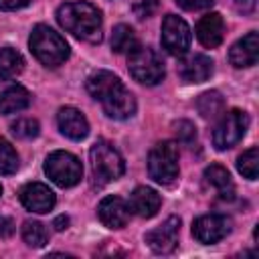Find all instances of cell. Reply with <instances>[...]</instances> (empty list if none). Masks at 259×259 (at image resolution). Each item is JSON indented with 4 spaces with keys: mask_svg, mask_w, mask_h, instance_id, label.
Masks as SVG:
<instances>
[{
    "mask_svg": "<svg viewBox=\"0 0 259 259\" xmlns=\"http://www.w3.org/2000/svg\"><path fill=\"white\" fill-rule=\"evenodd\" d=\"M204 180L219 192L221 198H233L235 194V184L231 180V174L227 168H223L221 164H210L204 170Z\"/></svg>",
    "mask_w": 259,
    "mask_h": 259,
    "instance_id": "obj_20",
    "label": "cell"
},
{
    "mask_svg": "<svg viewBox=\"0 0 259 259\" xmlns=\"http://www.w3.org/2000/svg\"><path fill=\"white\" fill-rule=\"evenodd\" d=\"M196 109L204 119H217L225 111V99L219 91H206L196 99Z\"/></svg>",
    "mask_w": 259,
    "mask_h": 259,
    "instance_id": "obj_22",
    "label": "cell"
},
{
    "mask_svg": "<svg viewBox=\"0 0 259 259\" xmlns=\"http://www.w3.org/2000/svg\"><path fill=\"white\" fill-rule=\"evenodd\" d=\"M231 219L225 214H204L192 223V235L202 245H212L231 233Z\"/></svg>",
    "mask_w": 259,
    "mask_h": 259,
    "instance_id": "obj_10",
    "label": "cell"
},
{
    "mask_svg": "<svg viewBox=\"0 0 259 259\" xmlns=\"http://www.w3.org/2000/svg\"><path fill=\"white\" fill-rule=\"evenodd\" d=\"M45 172L47 176L61 188L75 186L83 178V166L77 156L65 150L51 152L45 160Z\"/></svg>",
    "mask_w": 259,
    "mask_h": 259,
    "instance_id": "obj_7",
    "label": "cell"
},
{
    "mask_svg": "<svg viewBox=\"0 0 259 259\" xmlns=\"http://www.w3.org/2000/svg\"><path fill=\"white\" fill-rule=\"evenodd\" d=\"M176 2L184 10H204V8L212 6L214 0H176Z\"/></svg>",
    "mask_w": 259,
    "mask_h": 259,
    "instance_id": "obj_30",
    "label": "cell"
},
{
    "mask_svg": "<svg viewBox=\"0 0 259 259\" xmlns=\"http://www.w3.org/2000/svg\"><path fill=\"white\" fill-rule=\"evenodd\" d=\"M249 2H253V0H249Z\"/></svg>",
    "mask_w": 259,
    "mask_h": 259,
    "instance_id": "obj_35",
    "label": "cell"
},
{
    "mask_svg": "<svg viewBox=\"0 0 259 259\" xmlns=\"http://www.w3.org/2000/svg\"><path fill=\"white\" fill-rule=\"evenodd\" d=\"M127 206H130V212L142 219H152L162 206V196L150 186H136L134 192L130 194Z\"/></svg>",
    "mask_w": 259,
    "mask_h": 259,
    "instance_id": "obj_17",
    "label": "cell"
},
{
    "mask_svg": "<svg viewBox=\"0 0 259 259\" xmlns=\"http://www.w3.org/2000/svg\"><path fill=\"white\" fill-rule=\"evenodd\" d=\"M22 69H24V59L16 49L12 47L0 49V79H12L20 75Z\"/></svg>",
    "mask_w": 259,
    "mask_h": 259,
    "instance_id": "obj_21",
    "label": "cell"
},
{
    "mask_svg": "<svg viewBox=\"0 0 259 259\" xmlns=\"http://www.w3.org/2000/svg\"><path fill=\"white\" fill-rule=\"evenodd\" d=\"M87 91L97 99L111 119H130L136 113V97L121 83V79L109 71H97L87 79Z\"/></svg>",
    "mask_w": 259,
    "mask_h": 259,
    "instance_id": "obj_1",
    "label": "cell"
},
{
    "mask_svg": "<svg viewBox=\"0 0 259 259\" xmlns=\"http://www.w3.org/2000/svg\"><path fill=\"white\" fill-rule=\"evenodd\" d=\"M190 40H192L190 28L180 16L168 14L162 20V47L170 55H174V57L184 55L190 49Z\"/></svg>",
    "mask_w": 259,
    "mask_h": 259,
    "instance_id": "obj_9",
    "label": "cell"
},
{
    "mask_svg": "<svg viewBox=\"0 0 259 259\" xmlns=\"http://www.w3.org/2000/svg\"><path fill=\"white\" fill-rule=\"evenodd\" d=\"M249 127V117L241 109H229L223 113L221 121L212 132V144L217 150H229L239 144Z\"/></svg>",
    "mask_w": 259,
    "mask_h": 259,
    "instance_id": "obj_8",
    "label": "cell"
},
{
    "mask_svg": "<svg viewBox=\"0 0 259 259\" xmlns=\"http://www.w3.org/2000/svg\"><path fill=\"white\" fill-rule=\"evenodd\" d=\"M10 127H12V134H14L16 138H22V140L36 138V136H38V130H40L38 121L32 119V117H20V119H16Z\"/></svg>",
    "mask_w": 259,
    "mask_h": 259,
    "instance_id": "obj_27",
    "label": "cell"
},
{
    "mask_svg": "<svg viewBox=\"0 0 259 259\" xmlns=\"http://www.w3.org/2000/svg\"><path fill=\"white\" fill-rule=\"evenodd\" d=\"M127 69H130V75L142 85H158L166 75L160 55L154 49L140 47V45L130 51Z\"/></svg>",
    "mask_w": 259,
    "mask_h": 259,
    "instance_id": "obj_4",
    "label": "cell"
},
{
    "mask_svg": "<svg viewBox=\"0 0 259 259\" xmlns=\"http://www.w3.org/2000/svg\"><path fill=\"white\" fill-rule=\"evenodd\" d=\"M30 4V0H0V10H18Z\"/></svg>",
    "mask_w": 259,
    "mask_h": 259,
    "instance_id": "obj_32",
    "label": "cell"
},
{
    "mask_svg": "<svg viewBox=\"0 0 259 259\" xmlns=\"http://www.w3.org/2000/svg\"><path fill=\"white\" fill-rule=\"evenodd\" d=\"M178 73L184 83H204L212 75V59L206 55H190L178 65Z\"/></svg>",
    "mask_w": 259,
    "mask_h": 259,
    "instance_id": "obj_19",
    "label": "cell"
},
{
    "mask_svg": "<svg viewBox=\"0 0 259 259\" xmlns=\"http://www.w3.org/2000/svg\"><path fill=\"white\" fill-rule=\"evenodd\" d=\"M134 47H138L134 28L127 24H117L111 32V51L113 53H130Z\"/></svg>",
    "mask_w": 259,
    "mask_h": 259,
    "instance_id": "obj_23",
    "label": "cell"
},
{
    "mask_svg": "<svg viewBox=\"0 0 259 259\" xmlns=\"http://www.w3.org/2000/svg\"><path fill=\"white\" fill-rule=\"evenodd\" d=\"M160 6V0H136L134 2V12L138 18H150Z\"/></svg>",
    "mask_w": 259,
    "mask_h": 259,
    "instance_id": "obj_29",
    "label": "cell"
},
{
    "mask_svg": "<svg viewBox=\"0 0 259 259\" xmlns=\"http://www.w3.org/2000/svg\"><path fill=\"white\" fill-rule=\"evenodd\" d=\"M196 38L200 40L202 47H208V49L219 47L225 38V20H223V16L219 12L204 14L196 24Z\"/></svg>",
    "mask_w": 259,
    "mask_h": 259,
    "instance_id": "obj_18",
    "label": "cell"
},
{
    "mask_svg": "<svg viewBox=\"0 0 259 259\" xmlns=\"http://www.w3.org/2000/svg\"><path fill=\"white\" fill-rule=\"evenodd\" d=\"M57 125H59V130H61L63 136H67L69 140H75V142L87 138V134H89V121H87V117L77 107H71V105L59 109V113H57Z\"/></svg>",
    "mask_w": 259,
    "mask_h": 259,
    "instance_id": "obj_15",
    "label": "cell"
},
{
    "mask_svg": "<svg viewBox=\"0 0 259 259\" xmlns=\"http://www.w3.org/2000/svg\"><path fill=\"white\" fill-rule=\"evenodd\" d=\"M53 227H55L57 231H63V229H67V227H69V217H65V214H59V217L53 221Z\"/></svg>",
    "mask_w": 259,
    "mask_h": 259,
    "instance_id": "obj_33",
    "label": "cell"
},
{
    "mask_svg": "<svg viewBox=\"0 0 259 259\" xmlns=\"http://www.w3.org/2000/svg\"><path fill=\"white\" fill-rule=\"evenodd\" d=\"M55 192L42 182H28L20 188V202L26 210L45 214L55 206Z\"/></svg>",
    "mask_w": 259,
    "mask_h": 259,
    "instance_id": "obj_12",
    "label": "cell"
},
{
    "mask_svg": "<svg viewBox=\"0 0 259 259\" xmlns=\"http://www.w3.org/2000/svg\"><path fill=\"white\" fill-rule=\"evenodd\" d=\"M150 178L158 184H172L178 178V146L176 142H158L148 154Z\"/></svg>",
    "mask_w": 259,
    "mask_h": 259,
    "instance_id": "obj_5",
    "label": "cell"
},
{
    "mask_svg": "<svg viewBox=\"0 0 259 259\" xmlns=\"http://www.w3.org/2000/svg\"><path fill=\"white\" fill-rule=\"evenodd\" d=\"M257 59H259V36L255 30H251L249 34L239 38L229 49V63L237 69L253 67V65H257Z\"/></svg>",
    "mask_w": 259,
    "mask_h": 259,
    "instance_id": "obj_14",
    "label": "cell"
},
{
    "mask_svg": "<svg viewBox=\"0 0 259 259\" xmlns=\"http://www.w3.org/2000/svg\"><path fill=\"white\" fill-rule=\"evenodd\" d=\"M28 47L32 51V55L45 65V67H59L69 59V45L67 40L53 30L47 24H36L30 32L28 38Z\"/></svg>",
    "mask_w": 259,
    "mask_h": 259,
    "instance_id": "obj_3",
    "label": "cell"
},
{
    "mask_svg": "<svg viewBox=\"0 0 259 259\" xmlns=\"http://www.w3.org/2000/svg\"><path fill=\"white\" fill-rule=\"evenodd\" d=\"M30 105V93L16 81L0 79V113H16Z\"/></svg>",
    "mask_w": 259,
    "mask_h": 259,
    "instance_id": "obj_13",
    "label": "cell"
},
{
    "mask_svg": "<svg viewBox=\"0 0 259 259\" xmlns=\"http://www.w3.org/2000/svg\"><path fill=\"white\" fill-rule=\"evenodd\" d=\"M97 217L107 229H121L130 221V206L121 196H105L97 206Z\"/></svg>",
    "mask_w": 259,
    "mask_h": 259,
    "instance_id": "obj_16",
    "label": "cell"
},
{
    "mask_svg": "<svg viewBox=\"0 0 259 259\" xmlns=\"http://www.w3.org/2000/svg\"><path fill=\"white\" fill-rule=\"evenodd\" d=\"M89 158H91L93 176L103 184L111 182V180H117L125 170V162H123L121 154L113 148V144H109L105 140H97L91 146Z\"/></svg>",
    "mask_w": 259,
    "mask_h": 259,
    "instance_id": "obj_6",
    "label": "cell"
},
{
    "mask_svg": "<svg viewBox=\"0 0 259 259\" xmlns=\"http://www.w3.org/2000/svg\"><path fill=\"white\" fill-rule=\"evenodd\" d=\"M18 170V154L12 144L0 138V174H14Z\"/></svg>",
    "mask_w": 259,
    "mask_h": 259,
    "instance_id": "obj_26",
    "label": "cell"
},
{
    "mask_svg": "<svg viewBox=\"0 0 259 259\" xmlns=\"http://www.w3.org/2000/svg\"><path fill=\"white\" fill-rule=\"evenodd\" d=\"M22 239L28 247L40 249L49 243V231L42 223L38 221H24L22 223Z\"/></svg>",
    "mask_w": 259,
    "mask_h": 259,
    "instance_id": "obj_24",
    "label": "cell"
},
{
    "mask_svg": "<svg viewBox=\"0 0 259 259\" xmlns=\"http://www.w3.org/2000/svg\"><path fill=\"white\" fill-rule=\"evenodd\" d=\"M237 170H239L245 178L255 180V178H257V170H259V150H257V148L245 150V152L237 158Z\"/></svg>",
    "mask_w": 259,
    "mask_h": 259,
    "instance_id": "obj_25",
    "label": "cell"
},
{
    "mask_svg": "<svg viewBox=\"0 0 259 259\" xmlns=\"http://www.w3.org/2000/svg\"><path fill=\"white\" fill-rule=\"evenodd\" d=\"M59 24L71 32L73 36L87 40V42H99L101 40V28H103V16L97 6L85 0L65 2L57 10Z\"/></svg>",
    "mask_w": 259,
    "mask_h": 259,
    "instance_id": "obj_2",
    "label": "cell"
},
{
    "mask_svg": "<svg viewBox=\"0 0 259 259\" xmlns=\"http://www.w3.org/2000/svg\"><path fill=\"white\" fill-rule=\"evenodd\" d=\"M178 233H180V219L178 217H168L162 225L146 233V243L148 247L158 253V255H168L176 249L178 245Z\"/></svg>",
    "mask_w": 259,
    "mask_h": 259,
    "instance_id": "obj_11",
    "label": "cell"
},
{
    "mask_svg": "<svg viewBox=\"0 0 259 259\" xmlns=\"http://www.w3.org/2000/svg\"><path fill=\"white\" fill-rule=\"evenodd\" d=\"M174 132H176L178 140L184 142V144H192V142L196 140V130H194V125H192L190 121H186V119L176 121V123H174Z\"/></svg>",
    "mask_w": 259,
    "mask_h": 259,
    "instance_id": "obj_28",
    "label": "cell"
},
{
    "mask_svg": "<svg viewBox=\"0 0 259 259\" xmlns=\"http://www.w3.org/2000/svg\"><path fill=\"white\" fill-rule=\"evenodd\" d=\"M0 194H2V186H0Z\"/></svg>",
    "mask_w": 259,
    "mask_h": 259,
    "instance_id": "obj_34",
    "label": "cell"
},
{
    "mask_svg": "<svg viewBox=\"0 0 259 259\" xmlns=\"http://www.w3.org/2000/svg\"><path fill=\"white\" fill-rule=\"evenodd\" d=\"M12 233H14V221L10 217H6V214H0V237L6 239Z\"/></svg>",
    "mask_w": 259,
    "mask_h": 259,
    "instance_id": "obj_31",
    "label": "cell"
}]
</instances>
